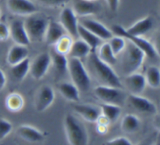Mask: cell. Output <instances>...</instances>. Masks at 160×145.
I'll list each match as a JSON object with an SVG mask.
<instances>
[{"instance_id":"cell-1","label":"cell","mask_w":160,"mask_h":145,"mask_svg":"<svg viewBox=\"0 0 160 145\" xmlns=\"http://www.w3.org/2000/svg\"><path fill=\"white\" fill-rule=\"evenodd\" d=\"M88 65L92 74L101 85L122 88L123 84L120 77L111 65L102 62L97 56L95 51H92L88 56Z\"/></svg>"},{"instance_id":"cell-2","label":"cell","mask_w":160,"mask_h":145,"mask_svg":"<svg viewBox=\"0 0 160 145\" xmlns=\"http://www.w3.org/2000/svg\"><path fill=\"white\" fill-rule=\"evenodd\" d=\"M66 137L70 145H88V133L84 123L73 114L66 115L63 120Z\"/></svg>"},{"instance_id":"cell-3","label":"cell","mask_w":160,"mask_h":145,"mask_svg":"<svg viewBox=\"0 0 160 145\" xmlns=\"http://www.w3.org/2000/svg\"><path fill=\"white\" fill-rule=\"evenodd\" d=\"M120 69L125 76L135 73L142 67L145 58L143 51L129 41L122 51Z\"/></svg>"},{"instance_id":"cell-4","label":"cell","mask_w":160,"mask_h":145,"mask_svg":"<svg viewBox=\"0 0 160 145\" xmlns=\"http://www.w3.org/2000/svg\"><path fill=\"white\" fill-rule=\"evenodd\" d=\"M67 71L73 84L81 91H87L91 87V77L81 59L69 58Z\"/></svg>"},{"instance_id":"cell-5","label":"cell","mask_w":160,"mask_h":145,"mask_svg":"<svg viewBox=\"0 0 160 145\" xmlns=\"http://www.w3.org/2000/svg\"><path fill=\"white\" fill-rule=\"evenodd\" d=\"M48 21L46 17L38 12L26 17L23 25L30 41L40 42L44 40Z\"/></svg>"},{"instance_id":"cell-6","label":"cell","mask_w":160,"mask_h":145,"mask_svg":"<svg viewBox=\"0 0 160 145\" xmlns=\"http://www.w3.org/2000/svg\"><path fill=\"white\" fill-rule=\"evenodd\" d=\"M112 34L115 35L120 36V37H124L125 39H128L131 42H132L135 46H137L139 49L142 50L145 55V56L150 58V59H156L159 58V52L156 47L152 44L149 41L144 38L143 37H138V36H133L131 34H128L126 32L125 28L120 25H113L112 27Z\"/></svg>"},{"instance_id":"cell-7","label":"cell","mask_w":160,"mask_h":145,"mask_svg":"<svg viewBox=\"0 0 160 145\" xmlns=\"http://www.w3.org/2000/svg\"><path fill=\"white\" fill-rule=\"evenodd\" d=\"M122 88H117L109 86L99 85L94 88L95 97L102 103L120 105L126 99L125 94Z\"/></svg>"},{"instance_id":"cell-8","label":"cell","mask_w":160,"mask_h":145,"mask_svg":"<svg viewBox=\"0 0 160 145\" xmlns=\"http://www.w3.org/2000/svg\"><path fill=\"white\" fill-rule=\"evenodd\" d=\"M51 64V56L47 52H42L30 62L29 73L34 80H38L45 76Z\"/></svg>"},{"instance_id":"cell-9","label":"cell","mask_w":160,"mask_h":145,"mask_svg":"<svg viewBox=\"0 0 160 145\" xmlns=\"http://www.w3.org/2000/svg\"><path fill=\"white\" fill-rule=\"evenodd\" d=\"M59 23L72 38L78 37V28L79 21L72 8L65 7L62 9L59 14Z\"/></svg>"},{"instance_id":"cell-10","label":"cell","mask_w":160,"mask_h":145,"mask_svg":"<svg viewBox=\"0 0 160 145\" xmlns=\"http://www.w3.org/2000/svg\"><path fill=\"white\" fill-rule=\"evenodd\" d=\"M55 100V92L49 85H43L38 89L34 97V109L37 112H42L48 109Z\"/></svg>"},{"instance_id":"cell-11","label":"cell","mask_w":160,"mask_h":145,"mask_svg":"<svg viewBox=\"0 0 160 145\" xmlns=\"http://www.w3.org/2000/svg\"><path fill=\"white\" fill-rule=\"evenodd\" d=\"M126 99L130 105L140 113L145 115H156L157 113V107L156 104L149 99L141 96L140 94H129Z\"/></svg>"},{"instance_id":"cell-12","label":"cell","mask_w":160,"mask_h":145,"mask_svg":"<svg viewBox=\"0 0 160 145\" xmlns=\"http://www.w3.org/2000/svg\"><path fill=\"white\" fill-rule=\"evenodd\" d=\"M6 7L9 12L20 17H28L38 12L37 6L31 0H7Z\"/></svg>"},{"instance_id":"cell-13","label":"cell","mask_w":160,"mask_h":145,"mask_svg":"<svg viewBox=\"0 0 160 145\" xmlns=\"http://www.w3.org/2000/svg\"><path fill=\"white\" fill-rule=\"evenodd\" d=\"M79 23L95 34L100 40H109L113 36V34L109 28L93 19L83 18Z\"/></svg>"},{"instance_id":"cell-14","label":"cell","mask_w":160,"mask_h":145,"mask_svg":"<svg viewBox=\"0 0 160 145\" xmlns=\"http://www.w3.org/2000/svg\"><path fill=\"white\" fill-rule=\"evenodd\" d=\"M9 28V37L15 44L28 46L31 41L25 30L23 21L20 20H14L11 22Z\"/></svg>"},{"instance_id":"cell-15","label":"cell","mask_w":160,"mask_h":145,"mask_svg":"<svg viewBox=\"0 0 160 145\" xmlns=\"http://www.w3.org/2000/svg\"><path fill=\"white\" fill-rule=\"evenodd\" d=\"M124 85L130 91V94H140L145 90L147 84L145 76L142 73L135 72L125 76Z\"/></svg>"},{"instance_id":"cell-16","label":"cell","mask_w":160,"mask_h":145,"mask_svg":"<svg viewBox=\"0 0 160 145\" xmlns=\"http://www.w3.org/2000/svg\"><path fill=\"white\" fill-rule=\"evenodd\" d=\"M67 34L59 22L49 20L45 31L44 41L48 45H54L62 36Z\"/></svg>"},{"instance_id":"cell-17","label":"cell","mask_w":160,"mask_h":145,"mask_svg":"<svg viewBox=\"0 0 160 145\" xmlns=\"http://www.w3.org/2000/svg\"><path fill=\"white\" fill-rule=\"evenodd\" d=\"M17 135L22 140H26L30 143H38L44 140L43 133L36 129L35 127L29 125H21L17 129Z\"/></svg>"},{"instance_id":"cell-18","label":"cell","mask_w":160,"mask_h":145,"mask_svg":"<svg viewBox=\"0 0 160 145\" xmlns=\"http://www.w3.org/2000/svg\"><path fill=\"white\" fill-rule=\"evenodd\" d=\"M153 23H154L153 19L150 16H148L138 20L131 27L125 30L128 34L142 37L151 31L152 28L153 27Z\"/></svg>"},{"instance_id":"cell-19","label":"cell","mask_w":160,"mask_h":145,"mask_svg":"<svg viewBox=\"0 0 160 145\" xmlns=\"http://www.w3.org/2000/svg\"><path fill=\"white\" fill-rule=\"evenodd\" d=\"M73 10L77 17H87L98 13L100 10V7L95 2L81 0L74 3Z\"/></svg>"},{"instance_id":"cell-20","label":"cell","mask_w":160,"mask_h":145,"mask_svg":"<svg viewBox=\"0 0 160 145\" xmlns=\"http://www.w3.org/2000/svg\"><path fill=\"white\" fill-rule=\"evenodd\" d=\"M28 54H29V51H28V46L14 44L9 48L8 51L7 56H6V62L9 64V66H12L28 58Z\"/></svg>"},{"instance_id":"cell-21","label":"cell","mask_w":160,"mask_h":145,"mask_svg":"<svg viewBox=\"0 0 160 145\" xmlns=\"http://www.w3.org/2000/svg\"><path fill=\"white\" fill-rule=\"evenodd\" d=\"M75 112L84 120L89 123H96L101 114L100 109L88 104H77L73 105Z\"/></svg>"},{"instance_id":"cell-22","label":"cell","mask_w":160,"mask_h":145,"mask_svg":"<svg viewBox=\"0 0 160 145\" xmlns=\"http://www.w3.org/2000/svg\"><path fill=\"white\" fill-rule=\"evenodd\" d=\"M60 94L66 100L72 102H78L80 100V90L73 83L61 82L57 85Z\"/></svg>"},{"instance_id":"cell-23","label":"cell","mask_w":160,"mask_h":145,"mask_svg":"<svg viewBox=\"0 0 160 145\" xmlns=\"http://www.w3.org/2000/svg\"><path fill=\"white\" fill-rule=\"evenodd\" d=\"M92 52V49L87 43L81 39L73 41L71 48L68 56L70 58H76V59H84L89 56Z\"/></svg>"},{"instance_id":"cell-24","label":"cell","mask_w":160,"mask_h":145,"mask_svg":"<svg viewBox=\"0 0 160 145\" xmlns=\"http://www.w3.org/2000/svg\"><path fill=\"white\" fill-rule=\"evenodd\" d=\"M140 126L141 121L137 115L134 114H127L122 119L120 128L125 133L132 134L138 130Z\"/></svg>"},{"instance_id":"cell-25","label":"cell","mask_w":160,"mask_h":145,"mask_svg":"<svg viewBox=\"0 0 160 145\" xmlns=\"http://www.w3.org/2000/svg\"><path fill=\"white\" fill-rule=\"evenodd\" d=\"M6 108L11 112H19L24 106V99L20 94L12 92L6 96L5 100Z\"/></svg>"},{"instance_id":"cell-26","label":"cell","mask_w":160,"mask_h":145,"mask_svg":"<svg viewBox=\"0 0 160 145\" xmlns=\"http://www.w3.org/2000/svg\"><path fill=\"white\" fill-rule=\"evenodd\" d=\"M78 36L81 37V40L84 41L85 43H87L89 45V47L92 49V51H96L97 48H98V46L100 44V41H101V40L98 37H96L95 34H92L91 31L86 29L85 27H84L80 23L78 25Z\"/></svg>"},{"instance_id":"cell-27","label":"cell","mask_w":160,"mask_h":145,"mask_svg":"<svg viewBox=\"0 0 160 145\" xmlns=\"http://www.w3.org/2000/svg\"><path fill=\"white\" fill-rule=\"evenodd\" d=\"M30 59L28 58L19 63L10 66V73L14 80L21 81L27 76L30 70Z\"/></svg>"},{"instance_id":"cell-28","label":"cell","mask_w":160,"mask_h":145,"mask_svg":"<svg viewBox=\"0 0 160 145\" xmlns=\"http://www.w3.org/2000/svg\"><path fill=\"white\" fill-rule=\"evenodd\" d=\"M121 108L120 105L113 104L102 103L100 104V112L102 115L108 118L110 123H114L121 114Z\"/></svg>"},{"instance_id":"cell-29","label":"cell","mask_w":160,"mask_h":145,"mask_svg":"<svg viewBox=\"0 0 160 145\" xmlns=\"http://www.w3.org/2000/svg\"><path fill=\"white\" fill-rule=\"evenodd\" d=\"M97 56L102 62L109 65H115L117 62V56L113 54L108 42L102 44L99 47Z\"/></svg>"},{"instance_id":"cell-30","label":"cell","mask_w":160,"mask_h":145,"mask_svg":"<svg viewBox=\"0 0 160 145\" xmlns=\"http://www.w3.org/2000/svg\"><path fill=\"white\" fill-rule=\"evenodd\" d=\"M147 85L153 89L159 88L160 86V70L159 67L151 65L146 70L144 75Z\"/></svg>"},{"instance_id":"cell-31","label":"cell","mask_w":160,"mask_h":145,"mask_svg":"<svg viewBox=\"0 0 160 145\" xmlns=\"http://www.w3.org/2000/svg\"><path fill=\"white\" fill-rule=\"evenodd\" d=\"M73 38L68 34H65L59 39L54 45L55 52L64 56H68L73 44Z\"/></svg>"},{"instance_id":"cell-32","label":"cell","mask_w":160,"mask_h":145,"mask_svg":"<svg viewBox=\"0 0 160 145\" xmlns=\"http://www.w3.org/2000/svg\"><path fill=\"white\" fill-rule=\"evenodd\" d=\"M51 58L52 63L53 64V66L56 71L59 74H64L67 71V65H68L67 56L55 52L54 56H51Z\"/></svg>"},{"instance_id":"cell-33","label":"cell","mask_w":160,"mask_h":145,"mask_svg":"<svg viewBox=\"0 0 160 145\" xmlns=\"http://www.w3.org/2000/svg\"><path fill=\"white\" fill-rule=\"evenodd\" d=\"M109 45L110 46L111 49H112V52L116 56H118L119 54L123 51L124 49L125 46H126V39L120 36H112L110 39L109 40Z\"/></svg>"},{"instance_id":"cell-34","label":"cell","mask_w":160,"mask_h":145,"mask_svg":"<svg viewBox=\"0 0 160 145\" xmlns=\"http://www.w3.org/2000/svg\"><path fill=\"white\" fill-rule=\"evenodd\" d=\"M12 129V123L7 119L0 118V140H2L6 138L11 133Z\"/></svg>"},{"instance_id":"cell-35","label":"cell","mask_w":160,"mask_h":145,"mask_svg":"<svg viewBox=\"0 0 160 145\" xmlns=\"http://www.w3.org/2000/svg\"><path fill=\"white\" fill-rule=\"evenodd\" d=\"M44 6L50 8H57L65 6L70 0H34Z\"/></svg>"},{"instance_id":"cell-36","label":"cell","mask_w":160,"mask_h":145,"mask_svg":"<svg viewBox=\"0 0 160 145\" xmlns=\"http://www.w3.org/2000/svg\"><path fill=\"white\" fill-rule=\"evenodd\" d=\"M105 145H133L131 140H128L127 137H119L106 141Z\"/></svg>"},{"instance_id":"cell-37","label":"cell","mask_w":160,"mask_h":145,"mask_svg":"<svg viewBox=\"0 0 160 145\" xmlns=\"http://www.w3.org/2000/svg\"><path fill=\"white\" fill-rule=\"evenodd\" d=\"M9 38V28L5 23L0 22V41H6Z\"/></svg>"},{"instance_id":"cell-38","label":"cell","mask_w":160,"mask_h":145,"mask_svg":"<svg viewBox=\"0 0 160 145\" xmlns=\"http://www.w3.org/2000/svg\"><path fill=\"white\" fill-rule=\"evenodd\" d=\"M106 2L112 12H117L120 5V0H106Z\"/></svg>"},{"instance_id":"cell-39","label":"cell","mask_w":160,"mask_h":145,"mask_svg":"<svg viewBox=\"0 0 160 145\" xmlns=\"http://www.w3.org/2000/svg\"><path fill=\"white\" fill-rule=\"evenodd\" d=\"M6 84V76L4 72L0 68V92L4 89Z\"/></svg>"},{"instance_id":"cell-40","label":"cell","mask_w":160,"mask_h":145,"mask_svg":"<svg viewBox=\"0 0 160 145\" xmlns=\"http://www.w3.org/2000/svg\"><path fill=\"white\" fill-rule=\"evenodd\" d=\"M108 128L109 126H106V125L102 124H97L96 126V131L98 133L101 134V135H104L108 132Z\"/></svg>"},{"instance_id":"cell-41","label":"cell","mask_w":160,"mask_h":145,"mask_svg":"<svg viewBox=\"0 0 160 145\" xmlns=\"http://www.w3.org/2000/svg\"><path fill=\"white\" fill-rule=\"evenodd\" d=\"M84 1H88V2H95L96 0H84Z\"/></svg>"},{"instance_id":"cell-42","label":"cell","mask_w":160,"mask_h":145,"mask_svg":"<svg viewBox=\"0 0 160 145\" xmlns=\"http://www.w3.org/2000/svg\"><path fill=\"white\" fill-rule=\"evenodd\" d=\"M137 145H146V144H145V143H139L138 144H137Z\"/></svg>"},{"instance_id":"cell-43","label":"cell","mask_w":160,"mask_h":145,"mask_svg":"<svg viewBox=\"0 0 160 145\" xmlns=\"http://www.w3.org/2000/svg\"><path fill=\"white\" fill-rule=\"evenodd\" d=\"M0 17H1V9H0Z\"/></svg>"},{"instance_id":"cell-44","label":"cell","mask_w":160,"mask_h":145,"mask_svg":"<svg viewBox=\"0 0 160 145\" xmlns=\"http://www.w3.org/2000/svg\"><path fill=\"white\" fill-rule=\"evenodd\" d=\"M156 145H158V144H156Z\"/></svg>"}]
</instances>
